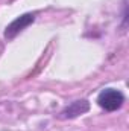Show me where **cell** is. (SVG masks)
Listing matches in <instances>:
<instances>
[{"label":"cell","instance_id":"obj_1","mask_svg":"<svg viewBox=\"0 0 129 131\" xmlns=\"http://www.w3.org/2000/svg\"><path fill=\"white\" fill-rule=\"evenodd\" d=\"M123 104H125V95L117 89H105L97 96V105L108 113L120 110Z\"/></svg>","mask_w":129,"mask_h":131},{"label":"cell","instance_id":"obj_2","mask_svg":"<svg viewBox=\"0 0 129 131\" xmlns=\"http://www.w3.org/2000/svg\"><path fill=\"white\" fill-rule=\"evenodd\" d=\"M33 21H35V15L31 12H26V14H21L18 15L17 18H14L5 29L3 37L8 40V41H12L20 32H23L28 26H31Z\"/></svg>","mask_w":129,"mask_h":131},{"label":"cell","instance_id":"obj_3","mask_svg":"<svg viewBox=\"0 0 129 131\" xmlns=\"http://www.w3.org/2000/svg\"><path fill=\"white\" fill-rule=\"evenodd\" d=\"M88 111H90V102L87 99H78V101L68 104L59 113V119H74Z\"/></svg>","mask_w":129,"mask_h":131}]
</instances>
